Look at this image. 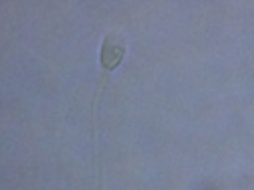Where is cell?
<instances>
[{
	"instance_id": "cell-1",
	"label": "cell",
	"mask_w": 254,
	"mask_h": 190,
	"mask_svg": "<svg viewBox=\"0 0 254 190\" xmlns=\"http://www.w3.org/2000/svg\"><path fill=\"white\" fill-rule=\"evenodd\" d=\"M125 55V40L119 34H109L101 48V63L105 69H115Z\"/></svg>"
}]
</instances>
